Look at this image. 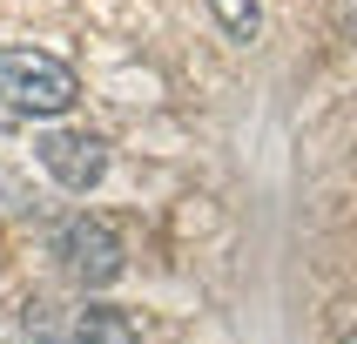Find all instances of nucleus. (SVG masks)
Returning a JSON list of instances; mask_svg holds the SVG:
<instances>
[{"instance_id": "f257e3e1", "label": "nucleus", "mask_w": 357, "mask_h": 344, "mask_svg": "<svg viewBox=\"0 0 357 344\" xmlns=\"http://www.w3.org/2000/svg\"><path fill=\"white\" fill-rule=\"evenodd\" d=\"M81 101L75 68L47 47H0V128L27 121H61Z\"/></svg>"}, {"instance_id": "f03ea898", "label": "nucleus", "mask_w": 357, "mask_h": 344, "mask_svg": "<svg viewBox=\"0 0 357 344\" xmlns=\"http://www.w3.org/2000/svg\"><path fill=\"white\" fill-rule=\"evenodd\" d=\"M47 250H54L61 277L81 283V290H108V283L128 270V243H121V230L108 216H95V209H75V216L47 237Z\"/></svg>"}, {"instance_id": "7ed1b4c3", "label": "nucleus", "mask_w": 357, "mask_h": 344, "mask_svg": "<svg viewBox=\"0 0 357 344\" xmlns=\"http://www.w3.org/2000/svg\"><path fill=\"white\" fill-rule=\"evenodd\" d=\"M34 156L68 196H88V189L108 176V142H101L95 128H40Z\"/></svg>"}, {"instance_id": "20e7f679", "label": "nucleus", "mask_w": 357, "mask_h": 344, "mask_svg": "<svg viewBox=\"0 0 357 344\" xmlns=\"http://www.w3.org/2000/svg\"><path fill=\"white\" fill-rule=\"evenodd\" d=\"M61 344H142V331L128 324V311L88 304V311H68V331H61Z\"/></svg>"}, {"instance_id": "39448f33", "label": "nucleus", "mask_w": 357, "mask_h": 344, "mask_svg": "<svg viewBox=\"0 0 357 344\" xmlns=\"http://www.w3.org/2000/svg\"><path fill=\"white\" fill-rule=\"evenodd\" d=\"M61 331H68V311L47 297H27L20 304V344H61Z\"/></svg>"}, {"instance_id": "423d86ee", "label": "nucleus", "mask_w": 357, "mask_h": 344, "mask_svg": "<svg viewBox=\"0 0 357 344\" xmlns=\"http://www.w3.org/2000/svg\"><path fill=\"white\" fill-rule=\"evenodd\" d=\"M209 14H216V27L229 40H243V47L263 34V0H209Z\"/></svg>"}, {"instance_id": "0eeeda50", "label": "nucleus", "mask_w": 357, "mask_h": 344, "mask_svg": "<svg viewBox=\"0 0 357 344\" xmlns=\"http://www.w3.org/2000/svg\"><path fill=\"white\" fill-rule=\"evenodd\" d=\"M344 344H357V331H351V338H344Z\"/></svg>"}]
</instances>
